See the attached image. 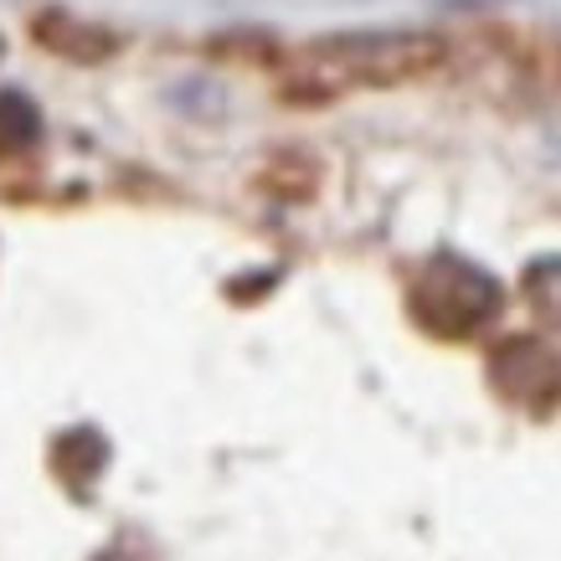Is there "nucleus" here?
I'll list each match as a JSON object with an SVG mask.
<instances>
[{
	"mask_svg": "<svg viewBox=\"0 0 561 561\" xmlns=\"http://www.w3.org/2000/svg\"><path fill=\"white\" fill-rule=\"evenodd\" d=\"M500 299H505L500 278L459 253L427 257L417 284H412V314H417L423 330H433L443 341H463L479 324H490L500 314Z\"/></svg>",
	"mask_w": 561,
	"mask_h": 561,
	"instance_id": "obj_1",
	"label": "nucleus"
},
{
	"mask_svg": "<svg viewBox=\"0 0 561 561\" xmlns=\"http://www.w3.org/2000/svg\"><path fill=\"white\" fill-rule=\"evenodd\" d=\"M438 62V42L412 32H366V36H330L314 42L305 68L314 83L341 88V83H397Z\"/></svg>",
	"mask_w": 561,
	"mask_h": 561,
	"instance_id": "obj_2",
	"label": "nucleus"
},
{
	"mask_svg": "<svg viewBox=\"0 0 561 561\" xmlns=\"http://www.w3.org/2000/svg\"><path fill=\"white\" fill-rule=\"evenodd\" d=\"M490 376L511 402H520L530 412L557 408L561 397V360L541 341H530V335H515V341L500 345L490 356Z\"/></svg>",
	"mask_w": 561,
	"mask_h": 561,
	"instance_id": "obj_3",
	"label": "nucleus"
},
{
	"mask_svg": "<svg viewBox=\"0 0 561 561\" xmlns=\"http://www.w3.org/2000/svg\"><path fill=\"white\" fill-rule=\"evenodd\" d=\"M42 139V114L21 88H0V154L32 150Z\"/></svg>",
	"mask_w": 561,
	"mask_h": 561,
	"instance_id": "obj_4",
	"label": "nucleus"
},
{
	"mask_svg": "<svg viewBox=\"0 0 561 561\" xmlns=\"http://www.w3.org/2000/svg\"><path fill=\"white\" fill-rule=\"evenodd\" d=\"M526 294L530 305L541 309V320L561 324V257H541L526 268Z\"/></svg>",
	"mask_w": 561,
	"mask_h": 561,
	"instance_id": "obj_5",
	"label": "nucleus"
}]
</instances>
